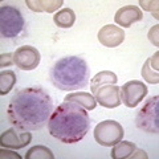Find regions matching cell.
<instances>
[{"instance_id":"cell-1","label":"cell","mask_w":159,"mask_h":159,"mask_svg":"<svg viewBox=\"0 0 159 159\" xmlns=\"http://www.w3.org/2000/svg\"><path fill=\"white\" fill-rule=\"evenodd\" d=\"M52 113L53 101L51 96L37 86L17 90L7 109L8 122L24 131H34L47 126Z\"/></svg>"},{"instance_id":"cell-2","label":"cell","mask_w":159,"mask_h":159,"mask_svg":"<svg viewBox=\"0 0 159 159\" xmlns=\"http://www.w3.org/2000/svg\"><path fill=\"white\" fill-rule=\"evenodd\" d=\"M90 129L86 109L74 102H62L53 110L48 122L49 134L60 142L73 145L82 141Z\"/></svg>"},{"instance_id":"cell-3","label":"cell","mask_w":159,"mask_h":159,"mask_svg":"<svg viewBox=\"0 0 159 159\" xmlns=\"http://www.w3.org/2000/svg\"><path fill=\"white\" fill-rule=\"evenodd\" d=\"M49 80L58 90H80L89 84L90 69L84 58L78 56H66L54 62L49 72Z\"/></svg>"},{"instance_id":"cell-4","label":"cell","mask_w":159,"mask_h":159,"mask_svg":"<svg viewBox=\"0 0 159 159\" xmlns=\"http://www.w3.org/2000/svg\"><path fill=\"white\" fill-rule=\"evenodd\" d=\"M135 125L141 131L158 134L159 131V97H150L139 109L135 117Z\"/></svg>"},{"instance_id":"cell-5","label":"cell","mask_w":159,"mask_h":159,"mask_svg":"<svg viewBox=\"0 0 159 159\" xmlns=\"http://www.w3.org/2000/svg\"><path fill=\"white\" fill-rule=\"evenodd\" d=\"M24 31V17L17 8L2 6L0 8V33L3 39H16Z\"/></svg>"},{"instance_id":"cell-6","label":"cell","mask_w":159,"mask_h":159,"mask_svg":"<svg viewBox=\"0 0 159 159\" xmlns=\"http://www.w3.org/2000/svg\"><path fill=\"white\" fill-rule=\"evenodd\" d=\"M123 127L119 122L113 121V119H106V121L99 122L94 127V139L98 145L111 147L117 145L123 138Z\"/></svg>"},{"instance_id":"cell-7","label":"cell","mask_w":159,"mask_h":159,"mask_svg":"<svg viewBox=\"0 0 159 159\" xmlns=\"http://www.w3.org/2000/svg\"><path fill=\"white\" fill-rule=\"evenodd\" d=\"M121 89V101L125 103L127 107H135L143 101L148 92L147 86L142 81H129L123 85Z\"/></svg>"},{"instance_id":"cell-8","label":"cell","mask_w":159,"mask_h":159,"mask_svg":"<svg viewBox=\"0 0 159 159\" xmlns=\"http://www.w3.org/2000/svg\"><path fill=\"white\" fill-rule=\"evenodd\" d=\"M40 60H41V56H40L37 48L31 45H23L13 52L15 65L21 70H33V69H36L40 64Z\"/></svg>"},{"instance_id":"cell-9","label":"cell","mask_w":159,"mask_h":159,"mask_svg":"<svg viewBox=\"0 0 159 159\" xmlns=\"http://www.w3.org/2000/svg\"><path fill=\"white\" fill-rule=\"evenodd\" d=\"M94 98H96L97 103L106 109H114L118 107L122 103L121 101V89L117 85H102L99 86L96 92L93 93Z\"/></svg>"},{"instance_id":"cell-10","label":"cell","mask_w":159,"mask_h":159,"mask_svg":"<svg viewBox=\"0 0 159 159\" xmlns=\"http://www.w3.org/2000/svg\"><path fill=\"white\" fill-rule=\"evenodd\" d=\"M32 141V134L24 130H19L16 127H11L8 130L3 131L0 135V143L3 147H8V148H19L25 147L28 143H31Z\"/></svg>"},{"instance_id":"cell-11","label":"cell","mask_w":159,"mask_h":159,"mask_svg":"<svg viewBox=\"0 0 159 159\" xmlns=\"http://www.w3.org/2000/svg\"><path fill=\"white\" fill-rule=\"evenodd\" d=\"M125 40V32L121 27L114 24H107L98 32V41L106 48H117Z\"/></svg>"},{"instance_id":"cell-12","label":"cell","mask_w":159,"mask_h":159,"mask_svg":"<svg viewBox=\"0 0 159 159\" xmlns=\"http://www.w3.org/2000/svg\"><path fill=\"white\" fill-rule=\"evenodd\" d=\"M142 19H143V13H142L139 7H137V6H125V7L119 8L116 12L114 21H116V24H118L119 27L130 28L133 24L141 21Z\"/></svg>"},{"instance_id":"cell-13","label":"cell","mask_w":159,"mask_h":159,"mask_svg":"<svg viewBox=\"0 0 159 159\" xmlns=\"http://www.w3.org/2000/svg\"><path fill=\"white\" fill-rule=\"evenodd\" d=\"M64 101L66 102H74L77 105L82 106L86 110H94L97 106V101L92 93L86 92H72L64 98Z\"/></svg>"},{"instance_id":"cell-14","label":"cell","mask_w":159,"mask_h":159,"mask_svg":"<svg viewBox=\"0 0 159 159\" xmlns=\"http://www.w3.org/2000/svg\"><path fill=\"white\" fill-rule=\"evenodd\" d=\"M158 57L159 53L155 52L154 56L146 60L142 68V77L148 84H158L159 82V73H158Z\"/></svg>"},{"instance_id":"cell-15","label":"cell","mask_w":159,"mask_h":159,"mask_svg":"<svg viewBox=\"0 0 159 159\" xmlns=\"http://www.w3.org/2000/svg\"><path fill=\"white\" fill-rule=\"evenodd\" d=\"M25 4L34 12H54L64 4L62 0H27Z\"/></svg>"},{"instance_id":"cell-16","label":"cell","mask_w":159,"mask_h":159,"mask_svg":"<svg viewBox=\"0 0 159 159\" xmlns=\"http://www.w3.org/2000/svg\"><path fill=\"white\" fill-rule=\"evenodd\" d=\"M137 151V146L129 141H119L117 145L113 146L111 150V158L113 159H126L133 158V155Z\"/></svg>"},{"instance_id":"cell-17","label":"cell","mask_w":159,"mask_h":159,"mask_svg":"<svg viewBox=\"0 0 159 159\" xmlns=\"http://www.w3.org/2000/svg\"><path fill=\"white\" fill-rule=\"evenodd\" d=\"M118 82V77L116 73H113L110 70H102L97 73L92 80H90V89L92 93H94L99 86L102 85H107V84H111V85H117Z\"/></svg>"},{"instance_id":"cell-18","label":"cell","mask_w":159,"mask_h":159,"mask_svg":"<svg viewBox=\"0 0 159 159\" xmlns=\"http://www.w3.org/2000/svg\"><path fill=\"white\" fill-rule=\"evenodd\" d=\"M53 21L60 28H70L76 21V13L70 8H62L53 16Z\"/></svg>"},{"instance_id":"cell-19","label":"cell","mask_w":159,"mask_h":159,"mask_svg":"<svg viewBox=\"0 0 159 159\" xmlns=\"http://www.w3.org/2000/svg\"><path fill=\"white\" fill-rule=\"evenodd\" d=\"M17 82L16 73L13 70H3L0 73V94L6 96L12 90L15 84Z\"/></svg>"},{"instance_id":"cell-20","label":"cell","mask_w":159,"mask_h":159,"mask_svg":"<svg viewBox=\"0 0 159 159\" xmlns=\"http://www.w3.org/2000/svg\"><path fill=\"white\" fill-rule=\"evenodd\" d=\"M25 159H54L53 152L45 146H33L25 154Z\"/></svg>"},{"instance_id":"cell-21","label":"cell","mask_w":159,"mask_h":159,"mask_svg":"<svg viewBox=\"0 0 159 159\" xmlns=\"http://www.w3.org/2000/svg\"><path fill=\"white\" fill-rule=\"evenodd\" d=\"M139 6H141L143 9H146V11L154 13V17L155 19H159V16H158V2H143V0H141V2H139Z\"/></svg>"},{"instance_id":"cell-22","label":"cell","mask_w":159,"mask_h":159,"mask_svg":"<svg viewBox=\"0 0 159 159\" xmlns=\"http://www.w3.org/2000/svg\"><path fill=\"white\" fill-rule=\"evenodd\" d=\"M11 65H15L13 53H3L2 56H0V66L7 68V66H11Z\"/></svg>"},{"instance_id":"cell-23","label":"cell","mask_w":159,"mask_h":159,"mask_svg":"<svg viewBox=\"0 0 159 159\" xmlns=\"http://www.w3.org/2000/svg\"><path fill=\"white\" fill-rule=\"evenodd\" d=\"M148 39H150V41L154 44V45L158 47V25L152 27L150 29V32H148Z\"/></svg>"},{"instance_id":"cell-24","label":"cell","mask_w":159,"mask_h":159,"mask_svg":"<svg viewBox=\"0 0 159 159\" xmlns=\"http://www.w3.org/2000/svg\"><path fill=\"white\" fill-rule=\"evenodd\" d=\"M4 157H13V158H17V159L21 158V157L19 155V154H15V152L7 151V150H2V158H4Z\"/></svg>"}]
</instances>
